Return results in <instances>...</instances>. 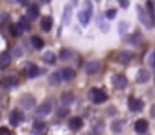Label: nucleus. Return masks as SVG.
I'll return each mask as SVG.
<instances>
[{
  "label": "nucleus",
  "mask_w": 155,
  "mask_h": 135,
  "mask_svg": "<svg viewBox=\"0 0 155 135\" xmlns=\"http://www.w3.org/2000/svg\"><path fill=\"white\" fill-rule=\"evenodd\" d=\"M88 99H90V102L94 103V105H102V103L107 102L108 96H107V93H105L104 90H101V88H91V90L88 91Z\"/></svg>",
  "instance_id": "nucleus-1"
},
{
  "label": "nucleus",
  "mask_w": 155,
  "mask_h": 135,
  "mask_svg": "<svg viewBox=\"0 0 155 135\" xmlns=\"http://www.w3.org/2000/svg\"><path fill=\"white\" fill-rule=\"evenodd\" d=\"M91 15H93V6H91V2H90V0H85V9L78 12V18H79V23L84 24V26H87L88 21H90V18H91Z\"/></svg>",
  "instance_id": "nucleus-2"
},
{
  "label": "nucleus",
  "mask_w": 155,
  "mask_h": 135,
  "mask_svg": "<svg viewBox=\"0 0 155 135\" xmlns=\"http://www.w3.org/2000/svg\"><path fill=\"white\" fill-rule=\"evenodd\" d=\"M52 112V103L50 102H44V103H41V105H38L37 106V109H35V117L37 118H41V117H46V115H49Z\"/></svg>",
  "instance_id": "nucleus-3"
},
{
  "label": "nucleus",
  "mask_w": 155,
  "mask_h": 135,
  "mask_svg": "<svg viewBox=\"0 0 155 135\" xmlns=\"http://www.w3.org/2000/svg\"><path fill=\"white\" fill-rule=\"evenodd\" d=\"M0 85H2V88H5V90H11V88L18 85V79L15 76H5V78L0 79Z\"/></svg>",
  "instance_id": "nucleus-4"
},
{
  "label": "nucleus",
  "mask_w": 155,
  "mask_h": 135,
  "mask_svg": "<svg viewBox=\"0 0 155 135\" xmlns=\"http://www.w3.org/2000/svg\"><path fill=\"white\" fill-rule=\"evenodd\" d=\"M135 11H137V14H138V20H140V21H141V23L146 26V29H152V26H153V24H152V20H150V18L146 15V12L143 11V8L138 5V6L135 8Z\"/></svg>",
  "instance_id": "nucleus-5"
},
{
  "label": "nucleus",
  "mask_w": 155,
  "mask_h": 135,
  "mask_svg": "<svg viewBox=\"0 0 155 135\" xmlns=\"http://www.w3.org/2000/svg\"><path fill=\"white\" fill-rule=\"evenodd\" d=\"M143 106H144L143 100L135 99V97H132V96H129V97H128V108H129L131 111L138 112V111H141V109H143Z\"/></svg>",
  "instance_id": "nucleus-6"
},
{
  "label": "nucleus",
  "mask_w": 155,
  "mask_h": 135,
  "mask_svg": "<svg viewBox=\"0 0 155 135\" xmlns=\"http://www.w3.org/2000/svg\"><path fill=\"white\" fill-rule=\"evenodd\" d=\"M23 120H25L23 112L18 111V109H12V112L9 114V124L11 126H18Z\"/></svg>",
  "instance_id": "nucleus-7"
},
{
  "label": "nucleus",
  "mask_w": 155,
  "mask_h": 135,
  "mask_svg": "<svg viewBox=\"0 0 155 135\" xmlns=\"http://www.w3.org/2000/svg\"><path fill=\"white\" fill-rule=\"evenodd\" d=\"M99 69H101V62H99V61H90V62H87V64L84 65V70H85V73H87L88 76L96 75V73L99 72Z\"/></svg>",
  "instance_id": "nucleus-8"
},
{
  "label": "nucleus",
  "mask_w": 155,
  "mask_h": 135,
  "mask_svg": "<svg viewBox=\"0 0 155 135\" xmlns=\"http://www.w3.org/2000/svg\"><path fill=\"white\" fill-rule=\"evenodd\" d=\"M134 129H135V132L140 133V135L146 133L147 129H149V123H147V120H144V118H138V120L134 123Z\"/></svg>",
  "instance_id": "nucleus-9"
},
{
  "label": "nucleus",
  "mask_w": 155,
  "mask_h": 135,
  "mask_svg": "<svg viewBox=\"0 0 155 135\" xmlns=\"http://www.w3.org/2000/svg\"><path fill=\"white\" fill-rule=\"evenodd\" d=\"M126 84H128V81H126V78L123 76V75H114L113 76V85H114V88H117V90H122V88H125L126 87Z\"/></svg>",
  "instance_id": "nucleus-10"
},
{
  "label": "nucleus",
  "mask_w": 155,
  "mask_h": 135,
  "mask_svg": "<svg viewBox=\"0 0 155 135\" xmlns=\"http://www.w3.org/2000/svg\"><path fill=\"white\" fill-rule=\"evenodd\" d=\"M73 102H74V93L65 91V93L61 94V105H62L64 108H68Z\"/></svg>",
  "instance_id": "nucleus-11"
},
{
  "label": "nucleus",
  "mask_w": 155,
  "mask_h": 135,
  "mask_svg": "<svg viewBox=\"0 0 155 135\" xmlns=\"http://www.w3.org/2000/svg\"><path fill=\"white\" fill-rule=\"evenodd\" d=\"M20 103H21V106H23L25 109H32L34 105H35V99H34V96H31V94H25V96H21Z\"/></svg>",
  "instance_id": "nucleus-12"
},
{
  "label": "nucleus",
  "mask_w": 155,
  "mask_h": 135,
  "mask_svg": "<svg viewBox=\"0 0 155 135\" xmlns=\"http://www.w3.org/2000/svg\"><path fill=\"white\" fill-rule=\"evenodd\" d=\"M61 75V79L65 81V82H70L76 78V72L73 69H70V67H65V69H62V72L59 73Z\"/></svg>",
  "instance_id": "nucleus-13"
},
{
  "label": "nucleus",
  "mask_w": 155,
  "mask_h": 135,
  "mask_svg": "<svg viewBox=\"0 0 155 135\" xmlns=\"http://www.w3.org/2000/svg\"><path fill=\"white\" fill-rule=\"evenodd\" d=\"M15 27L18 29V34L20 32H29L31 31V21H29V18L28 17H21L18 20V23H17Z\"/></svg>",
  "instance_id": "nucleus-14"
},
{
  "label": "nucleus",
  "mask_w": 155,
  "mask_h": 135,
  "mask_svg": "<svg viewBox=\"0 0 155 135\" xmlns=\"http://www.w3.org/2000/svg\"><path fill=\"white\" fill-rule=\"evenodd\" d=\"M82 126H84V120L81 117H71L68 120V127L71 130H79Z\"/></svg>",
  "instance_id": "nucleus-15"
},
{
  "label": "nucleus",
  "mask_w": 155,
  "mask_h": 135,
  "mask_svg": "<svg viewBox=\"0 0 155 135\" xmlns=\"http://www.w3.org/2000/svg\"><path fill=\"white\" fill-rule=\"evenodd\" d=\"M40 75V69L37 64H28V70H26V76L29 79H35Z\"/></svg>",
  "instance_id": "nucleus-16"
},
{
  "label": "nucleus",
  "mask_w": 155,
  "mask_h": 135,
  "mask_svg": "<svg viewBox=\"0 0 155 135\" xmlns=\"http://www.w3.org/2000/svg\"><path fill=\"white\" fill-rule=\"evenodd\" d=\"M9 64H11V53L9 52H2L0 53V70L6 69Z\"/></svg>",
  "instance_id": "nucleus-17"
},
{
  "label": "nucleus",
  "mask_w": 155,
  "mask_h": 135,
  "mask_svg": "<svg viewBox=\"0 0 155 135\" xmlns=\"http://www.w3.org/2000/svg\"><path fill=\"white\" fill-rule=\"evenodd\" d=\"M149 79H150V73H149L147 70H144V69L138 70V73H137V76H135V81H137L138 84H146Z\"/></svg>",
  "instance_id": "nucleus-18"
},
{
  "label": "nucleus",
  "mask_w": 155,
  "mask_h": 135,
  "mask_svg": "<svg viewBox=\"0 0 155 135\" xmlns=\"http://www.w3.org/2000/svg\"><path fill=\"white\" fill-rule=\"evenodd\" d=\"M49 84L52 85V87H58L61 82H62V79H61V75L58 73V72H53V73H50V76H49Z\"/></svg>",
  "instance_id": "nucleus-19"
},
{
  "label": "nucleus",
  "mask_w": 155,
  "mask_h": 135,
  "mask_svg": "<svg viewBox=\"0 0 155 135\" xmlns=\"http://www.w3.org/2000/svg\"><path fill=\"white\" fill-rule=\"evenodd\" d=\"M52 26H53V20H52V17L46 15V17L41 20V29H43L44 32H50Z\"/></svg>",
  "instance_id": "nucleus-20"
},
{
  "label": "nucleus",
  "mask_w": 155,
  "mask_h": 135,
  "mask_svg": "<svg viewBox=\"0 0 155 135\" xmlns=\"http://www.w3.org/2000/svg\"><path fill=\"white\" fill-rule=\"evenodd\" d=\"M44 130H46V123H44V121L38 120V121L34 123V127H32V133H34V135H40V133L44 132Z\"/></svg>",
  "instance_id": "nucleus-21"
},
{
  "label": "nucleus",
  "mask_w": 155,
  "mask_h": 135,
  "mask_svg": "<svg viewBox=\"0 0 155 135\" xmlns=\"http://www.w3.org/2000/svg\"><path fill=\"white\" fill-rule=\"evenodd\" d=\"M131 58H132V53H131V52H120V53L117 55V61H119L120 64H128V62L131 61Z\"/></svg>",
  "instance_id": "nucleus-22"
},
{
  "label": "nucleus",
  "mask_w": 155,
  "mask_h": 135,
  "mask_svg": "<svg viewBox=\"0 0 155 135\" xmlns=\"http://www.w3.org/2000/svg\"><path fill=\"white\" fill-rule=\"evenodd\" d=\"M38 15H40V8H38L37 5H31V6L28 8V17H29L31 20H35Z\"/></svg>",
  "instance_id": "nucleus-23"
},
{
  "label": "nucleus",
  "mask_w": 155,
  "mask_h": 135,
  "mask_svg": "<svg viewBox=\"0 0 155 135\" xmlns=\"http://www.w3.org/2000/svg\"><path fill=\"white\" fill-rule=\"evenodd\" d=\"M31 44H32V47L37 49V50H41V49L44 47V41H43V38H40V37H32V38H31Z\"/></svg>",
  "instance_id": "nucleus-24"
},
{
  "label": "nucleus",
  "mask_w": 155,
  "mask_h": 135,
  "mask_svg": "<svg viewBox=\"0 0 155 135\" xmlns=\"http://www.w3.org/2000/svg\"><path fill=\"white\" fill-rule=\"evenodd\" d=\"M70 17H71V6H65L64 8V14H62V24H68L70 23Z\"/></svg>",
  "instance_id": "nucleus-25"
},
{
  "label": "nucleus",
  "mask_w": 155,
  "mask_h": 135,
  "mask_svg": "<svg viewBox=\"0 0 155 135\" xmlns=\"http://www.w3.org/2000/svg\"><path fill=\"white\" fill-rule=\"evenodd\" d=\"M111 130H113L114 133H120V132L123 130V121H122V120H114V121L111 123Z\"/></svg>",
  "instance_id": "nucleus-26"
},
{
  "label": "nucleus",
  "mask_w": 155,
  "mask_h": 135,
  "mask_svg": "<svg viewBox=\"0 0 155 135\" xmlns=\"http://www.w3.org/2000/svg\"><path fill=\"white\" fill-rule=\"evenodd\" d=\"M43 61L52 65V64H55V61H56V55H55L53 52H46V53L43 55Z\"/></svg>",
  "instance_id": "nucleus-27"
},
{
  "label": "nucleus",
  "mask_w": 155,
  "mask_h": 135,
  "mask_svg": "<svg viewBox=\"0 0 155 135\" xmlns=\"http://www.w3.org/2000/svg\"><path fill=\"white\" fill-rule=\"evenodd\" d=\"M146 9H147L149 18L153 20L155 18V9H153V2H152V0H147V2H146Z\"/></svg>",
  "instance_id": "nucleus-28"
},
{
  "label": "nucleus",
  "mask_w": 155,
  "mask_h": 135,
  "mask_svg": "<svg viewBox=\"0 0 155 135\" xmlns=\"http://www.w3.org/2000/svg\"><path fill=\"white\" fill-rule=\"evenodd\" d=\"M59 58H61L62 61H65V59L71 58V52H70V50H67V49H62V50L59 52Z\"/></svg>",
  "instance_id": "nucleus-29"
},
{
  "label": "nucleus",
  "mask_w": 155,
  "mask_h": 135,
  "mask_svg": "<svg viewBox=\"0 0 155 135\" xmlns=\"http://www.w3.org/2000/svg\"><path fill=\"white\" fill-rule=\"evenodd\" d=\"M116 15H117V11H116V9H108V11L105 12V18H108V20H113Z\"/></svg>",
  "instance_id": "nucleus-30"
},
{
  "label": "nucleus",
  "mask_w": 155,
  "mask_h": 135,
  "mask_svg": "<svg viewBox=\"0 0 155 135\" xmlns=\"http://www.w3.org/2000/svg\"><path fill=\"white\" fill-rule=\"evenodd\" d=\"M102 130H104V123H102V121H99V123H97V126H96V130H93V133H94V135H101V133H102Z\"/></svg>",
  "instance_id": "nucleus-31"
},
{
  "label": "nucleus",
  "mask_w": 155,
  "mask_h": 135,
  "mask_svg": "<svg viewBox=\"0 0 155 135\" xmlns=\"http://www.w3.org/2000/svg\"><path fill=\"white\" fill-rule=\"evenodd\" d=\"M141 38V35H140V32H135L134 34V37L131 38V41H132V44H138V40Z\"/></svg>",
  "instance_id": "nucleus-32"
},
{
  "label": "nucleus",
  "mask_w": 155,
  "mask_h": 135,
  "mask_svg": "<svg viewBox=\"0 0 155 135\" xmlns=\"http://www.w3.org/2000/svg\"><path fill=\"white\" fill-rule=\"evenodd\" d=\"M67 114H68V108H62V109H59V111H58V117H59V118L65 117Z\"/></svg>",
  "instance_id": "nucleus-33"
},
{
  "label": "nucleus",
  "mask_w": 155,
  "mask_h": 135,
  "mask_svg": "<svg viewBox=\"0 0 155 135\" xmlns=\"http://www.w3.org/2000/svg\"><path fill=\"white\" fill-rule=\"evenodd\" d=\"M9 32H11L12 37H17V35H18V31H17L15 24H11V26H9Z\"/></svg>",
  "instance_id": "nucleus-34"
},
{
  "label": "nucleus",
  "mask_w": 155,
  "mask_h": 135,
  "mask_svg": "<svg viewBox=\"0 0 155 135\" xmlns=\"http://www.w3.org/2000/svg\"><path fill=\"white\" fill-rule=\"evenodd\" d=\"M117 2H119V5H120L122 8H125V9L129 6V0H117Z\"/></svg>",
  "instance_id": "nucleus-35"
},
{
  "label": "nucleus",
  "mask_w": 155,
  "mask_h": 135,
  "mask_svg": "<svg viewBox=\"0 0 155 135\" xmlns=\"http://www.w3.org/2000/svg\"><path fill=\"white\" fill-rule=\"evenodd\" d=\"M0 135H12L8 127H0Z\"/></svg>",
  "instance_id": "nucleus-36"
},
{
  "label": "nucleus",
  "mask_w": 155,
  "mask_h": 135,
  "mask_svg": "<svg viewBox=\"0 0 155 135\" xmlns=\"http://www.w3.org/2000/svg\"><path fill=\"white\" fill-rule=\"evenodd\" d=\"M125 27H128V23H120V35H125V32H126Z\"/></svg>",
  "instance_id": "nucleus-37"
},
{
  "label": "nucleus",
  "mask_w": 155,
  "mask_h": 135,
  "mask_svg": "<svg viewBox=\"0 0 155 135\" xmlns=\"http://www.w3.org/2000/svg\"><path fill=\"white\" fill-rule=\"evenodd\" d=\"M149 65L153 67V52H150V55H149Z\"/></svg>",
  "instance_id": "nucleus-38"
},
{
  "label": "nucleus",
  "mask_w": 155,
  "mask_h": 135,
  "mask_svg": "<svg viewBox=\"0 0 155 135\" xmlns=\"http://www.w3.org/2000/svg\"><path fill=\"white\" fill-rule=\"evenodd\" d=\"M17 2H18L20 5H28V3H29V0H17Z\"/></svg>",
  "instance_id": "nucleus-39"
},
{
  "label": "nucleus",
  "mask_w": 155,
  "mask_h": 135,
  "mask_svg": "<svg viewBox=\"0 0 155 135\" xmlns=\"http://www.w3.org/2000/svg\"><path fill=\"white\" fill-rule=\"evenodd\" d=\"M71 2H73V3H74V5H76V3H78V0H71Z\"/></svg>",
  "instance_id": "nucleus-40"
},
{
  "label": "nucleus",
  "mask_w": 155,
  "mask_h": 135,
  "mask_svg": "<svg viewBox=\"0 0 155 135\" xmlns=\"http://www.w3.org/2000/svg\"><path fill=\"white\" fill-rule=\"evenodd\" d=\"M43 2H46V3H49V2H50V0H43Z\"/></svg>",
  "instance_id": "nucleus-41"
}]
</instances>
